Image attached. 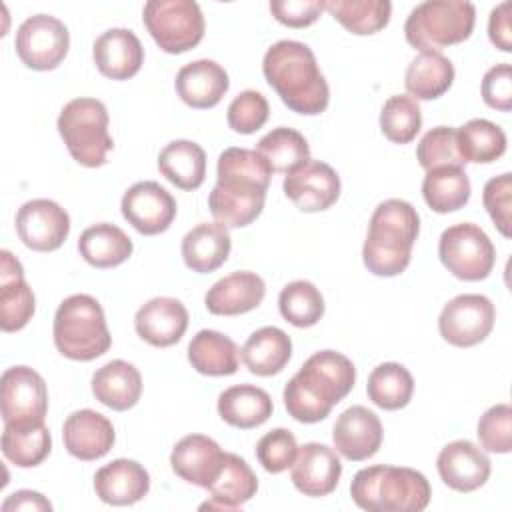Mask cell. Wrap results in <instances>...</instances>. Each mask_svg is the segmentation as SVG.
<instances>
[{
    "instance_id": "obj_28",
    "label": "cell",
    "mask_w": 512,
    "mask_h": 512,
    "mask_svg": "<svg viewBox=\"0 0 512 512\" xmlns=\"http://www.w3.org/2000/svg\"><path fill=\"white\" fill-rule=\"evenodd\" d=\"M210 500L202 508L218 510H238L242 508L258 490V478L244 458L232 452H224L222 468L214 482L206 488Z\"/></svg>"
},
{
    "instance_id": "obj_7",
    "label": "cell",
    "mask_w": 512,
    "mask_h": 512,
    "mask_svg": "<svg viewBox=\"0 0 512 512\" xmlns=\"http://www.w3.org/2000/svg\"><path fill=\"white\" fill-rule=\"evenodd\" d=\"M476 8L462 0H428L412 8L404 22L406 42L422 52H440L444 46L470 38Z\"/></svg>"
},
{
    "instance_id": "obj_11",
    "label": "cell",
    "mask_w": 512,
    "mask_h": 512,
    "mask_svg": "<svg viewBox=\"0 0 512 512\" xmlns=\"http://www.w3.org/2000/svg\"><path fill=\"white\" fill-rule=\"evenodd\" d=\"M0 410L8 426L42 424L48 412V390L44 378L28 366L4 370L0 380Z\"/></svg>"
},
{
    "instance_id": "obj_1",
    "label": "cell",
    "mask_w": 512,
    "mask_h": 512,
    "mask_svg": "<svg viewBox=\"0 0 512 512\" xmlns=\"http://www.w3.org/2000/svg\"><path fill=\"white\" fill-rule=\"evenodd\" d=\"M272 170L266 160L248 148H226L218 156L216 186L208 196V208L226 228L252 224L264 208Z\"/></svg>"
},
{
    "instance_id": "obj_2",
    "label": "cell",
    "mask_w": 512,
    "mask_h": 512,
    "mask_svg": "<svg viewBox=\"0 0 512 512\" xmlns=\"http://www.w3.org/2000/svg\"><path fill=\"white\" fill-rule=\"evenodd\" d=\"M356 382L352 360L336 350L314 352L284 388L288 414L304 424L324 420Z\"/></svg>"
},
{
    "instance_id": "obj_9",
    "label": "cell",
    "mask_w": 512,
    "mask_h": 512,
    "mask_svg": "<svg viewBox=\"0 0 512 512\" xmlns=\"http://www.w3.org/2000/svg\"><path fill=\"white\" fill-rule=\"evenodd\" d=\"M142 20L152 40L168 54H182L204 38V14L192 0H150Z\"/></svg>"
},
{
    "instance_id": "obj_49",
    "label": "cell",
    "mask_w": 512,
    "mask_h": 512,
    "mask_svg": "<svg viewBox=\"0 0 512 512\" xmlns=\"http://www.w3.org/2000/svg\"><path fill=\"white\" fill-rule=\"evenodd\" d=\"M482 202L502 236H510V206H512V174L504 172L486 182Z\"/></svg>"
},
{
    "instance_id": "obj_24",
    "label": "cell",
    "mask_w": 512,
    "mask_h": 512,
    "mask_svg": "<svg viewBox=\"0 0 512 512\" xmlns=\"http://www.w3.org/2000/svg\"><path fill=\"white\" fill-rule=\"evenodd\" d=\"M34 292L24 280L22 264L8 252H0V328L4 332L22 330L34 316Z\"/></svg>"
},
{
    "instance_id": "obj_13",
    "label": "cell",
    "mask_w": 512,
    "mask_h": 512,
    "mask_svg": "<svg viewBox=\"0 0 512 512\" xmlns=\"http://www.w3.org/2000/svg\"><path fill=\"white\" fill-rule=\"evenodd\" d=\"M496 310L482 294H460L452 298L438 316L440 336L456 346L470 348L488 338L494 328Z\"/></svg>"
},
{
    "instance_id": "obj_42",
    "label": "cell",
    "mask_w": 512,
    "mask_h": 512,
    "mask_svg": "<svg viewBox=\"0 0 512 512\" xmlns=\"http://www.w3.org/2000/svg\"><path fill=\"white\" fill-rule=\"evenodd\" d=\"M334 20L358 36L376 34L390 22L392 4L388 0H328L324 2Z\"/></svg>"
},
{
    "instance_id": "obj_43",
    "label": "cell",
    "mask_w": 512,
    "mask_h": 512,
    "mask_svg": "<svg viewBox=\"0 0 512 512\" xmlns=\"http://www.w3.org/2000/svg\"><path fill=\"white\" fill-rule=\"evenodd\" d=\"M278 308L286 322L296 328H310L324 316V298L308 280L286 284L278 296Z\"/></svg>"
},
{
    "instance_id": "obj_41",
    "label": "cell",
    "mask_w": 512,
    "mask_h": 512,
    "mask_svg": "<svg viewBox=\"0 0 512 512\" xmlns=\"http://www.w3.org/2000/svg\"><path fill=\"white\" fill-rule=\"evenodd\" d=\"M414 378L410 370L398 362L376 366L366 384L368 398L382 410H400L412 400Z\"/></svg>"
},
{
    "instance_id": "obj_52",
    "label": "cell",
    "mask_w": 512,
    "mask_h": 512,
    "mask_svg": "<svg viewBox=\"0 0 512 512\" xmlns=\"http://www.w3.org/2000/svg\"><path fill=\"white\" fill-rule=\"evenodd\" d=\"M510 2L498 4L488 18V36L490 42L502 50V52H512V28H510Z\"/></svg>"
},
{
    "instance_id": "obj_5",
    "label": "cell",
    "mask_w": 512,
    "mask_h": 512,
    "mask_svg": "<svg viewBox=\"0 0 512 512\" xmlns=\"http://www.w3.org/2000/svg\"><path fill=\"white\" fill-rule=\"evenodd\" d=\"M350 496L368 512H420L428 506L432 488L418 470L374 464L354 474Z\"/></svg>"
},
{
    "instance_id": "obj_4",
    "label": "cell",
    "mask_w": 512,
    "mask_h": 512,
    "mask_svg": "<svg viewBox=\"0 0 512 512\" xmlns=\"http://www.w3.org/2000/svg\"><path fill=\"white\" fill-rule=\"evenodd\" d=\"M418 232L420 216L410 202L398 198L380 202L372 212L362 248L368 272L384 278L402 274L410 264Z\"/></svg>"
},
{
    "instance_id": "obj_32",
    "label": "cell",
    "mask_w": 512,
    "mask_h": 512,
    "mask_svg": "<svg viewBox=\"0 0 512 512\" xmlns=\"http://www.w3.org/2000/svg\"><path fill=\"white\" fill-rule=\"evenodd\" d=\"M272 398L254 384H236L218 396L220 418L240 430L262 426L272 416Z\"/></svg>"
},
{
    "instance_id": "obj_17",
    "label": "cell",
    "mask_w": 512,
    "mask_h": 512,
    "mask_svg": "<svg viewBox=\"0 0 512 512\" xmlns=\"http://www.w3.org/2000/svg\"><path fill=\"white\" fill-rule=\"evenodd\" d=\"M290 468L292 484L298 492L310 498L332 494L342 476L338 452L320 442H308L300 446Z\"/></svg>"
},
{
    "instance_id": "obj_6",
    "label": "cell",
    "mask_w": 512,
    "mask_h": 512,
    "mask_svg": "<svg viewBox=\"0 0 512 512\" xmlns=\"http://www.w3.org/2000/svg\"><path fill=\"white\" fill-rule=\"evenodd\" d=\"M52 336L58 352L76 362H90L112 346L104 310L90 294H72L60 302Z\"/></svg>"
},
{
    "instance_id": "obj_20",
    "label": "cell",
    "mask_w": 512,
    "mask_h": 512,
    "mask_svg": "<svg viewBox=\"0 0 512 512\" xmlns=\"http://www.w3.org/2000/svg\"><path fill=\"white\" fill-rule=\"evenodd\" d=\"M62 438L70 456L82 462H92L110 452L116 440V432L104 414L84 408L72 412L64 420Z\"/></svg>"
},
{
    "instance_id": "obj_22",
    "label": "cell",
    "mask_w": 512,
    "mask_h": 512,
    "mask_svg": "<svg viewBox=\"0 0 512 512\" xmlns=\"http://www.w3.org/2000/svg\"><path fill=\"white\" fill-rule=\"evenodd\" d=\"M136 334L156 348H166L184 336L188 328L186 306L170 296H158L148 300L134 316Z\"/></svg>"
},
{
    "instance_id": "obj_26",
    "label": "cell",
    "mask_w": 512,
    "mask_h": 512,
    "mask_svg": "<svg viewBox=\"0 0 512 512\" xmlns=\"http://www.w3.org/2000/svg\"><path fill=\"white\" fill-rule=\"evenodd\" d=\"M94 490L104 504L130 506L148 494L150 474L136 460L118 458L96 470Z\"/></svg>"
},
{
    "instance_id": "obj_36",
    "label": "cell",
    "mask_w": 512,
    "mask_h": 512,
    "mask_svg": "<svg viewBox=\"0 0 512 512\" xmlns=\"http://www.w3.org/2000/svg\"><path fill=\"white\" fill-rule=\"evenodd\" d=\"M454 66L442 52H422L406 68L404 84L414 100H436L450 90Z\"/></svg>"
},
{
    "instance_id": "obj_27",
    "label": "cell",
    "mask_w": 512,
    "mask_h": 512,
    "mask_svg": "<svg viewBox=\"0 0 512 512\" xmlns=\"http://www.w3.org/2000/svg\"><path fill=\"white\" fill-rule=\"evenodd\" d=\"M228 72L214 60L188 62L176 74V92L184 104L196 110L214 108L228 92Z\"/></svg>"
},
{
    "instance_id": "obj_34",
    "label": "cell",
    "mask_w": 512,
    "mask_h": 512,
    "mask_svg": "<svg viewBox=\"0 0 512 512\" xmlns=\"http://www.w3.org/2000/svg\"><path fill=\"white\" fill-rule=\"evenodd\" d=\"M132 250L134 246L128 234L110 222L88 226L78 238L80 256L100 270L120 266L132 256Z\"/></svg>"
},
{
    "instance_id": "obj_51",
    "label": "cell",
    "mask_w": 512,
    "mask_h": 512,
    "mask_svg": "<svg viewBox=\"0 0 512 512\" xmlns=\"http://www.w3.org/2000/svg\"><path fill=\"white\" fill-rule=\"evenodd\" d=\"M324 10L318 0H274L270 2L272 16L288 28H306L314 24Z\"/></svg>"
},
{
    "instance_id": "obj_15",
    "label": "cell",
    "mask_w": 512,
    "mask_h": 512,
    "mask_svg": "<svg viewBox=\"0 0 512 512\" xmlns=\"http://www.w3.org/2000/svg\"><path fill=\"white\" fill-rule=\"evenodd\" d=\"M120 210L134 230L144 236H156L170 228L178 206L164 186L154 180H144L124 192Z\"/></svg>"
},
{
    "instance_id": "obj_10",
    "label": "cell",
    "mask_w": 512,
    "mask_h": 512,
    "mask_svg": "<svg viewBox=\"0 0 512 512\" xmlns=\"http://www.w3.org/2000/svg\"><path fill=\"white\" fill-rule=\"evenodd\" d=\"M438 256L448 272L466 282L488 278L496 262L492 240L472 222L446 228L438 242Z\"/></svg>"
},
{
    "instance_id": "obj_37",
    "label": "cell",
    "mask_w": 512,
    "mask_h": 512,
    "mask_svg": "<svg viewBox=\"0 0 512 512\" xmlns=\"http://www.w3.org/2000/svg\"><path fill=\"white\" fill-rule=\"evenodd\" d=\"M422 196L428 208L438 214L456 212L470 200V178L462 166H438L426 170Z\"/></svg>"
},
{
    "instance_id": "obj_3",
    "label": "cell",
    "mask_w": 512,
    "mask_h": 512,
    "mask_svg": "<svg viewBox=\"0 0 512 512\" xmlns=\"http://www.w3.org/2000/svg\"><path fill=\"white\" fill-rule=\"evenodd\" d=\"M262 72L292 112L316 116L328 108V82L318 68L314 52L306 44L296 40L272 44L264 54Z\"/></svg>"
},
{
    "instance_id": "obj_23",
    "label": "cell",
    "mask_w": 512,
    "mask_h": 512,
    "mask_svg": "<svg viewBox=\"0 0 512 512\" xmlns=\"http://www.w3.org/2000/svg\"><path fill=\"white\" fill-rule=\"evenodd\" d=\"M224 452L216 440L204 434H188L176 442L170 454V466L184 482L208 488L222 468Z\"/></svg>"
},
{
    "instance_id": "obj_38",
    "label": "cell",
    "mask_w": 512,
    "mask_h": 512,
    "mask_svg": "<svg viewBox=\"0 0 512 512\" xmlns=\"http://www.w3.org/2000/svg\"><path fill=\"white\" fill-rule=\"evenodd\" d=\"M456 142L464 162L490 164L506 152L504 130L486 118H472L456 128Z\"/></svg>"
},
{
    "instance_id": "obj_18",
    "label": "cell",
    "mask_w": 512,
    "mask_h": 512,
    "mask_svg": "<svg viewBox=\"0 0 512 512\" xmlns=\"http://www.w3.org/2000/svg\"><path fill=\"white\" fill-rule=\"evenodd\" d=\"M382 438V422L366 406H350L336 418L332 428L336 452L352 462L372 458L380 450Z\"/></svg>"
},
{
    "instance_id": "obj_16",
    "label": "cell",
    "mask_w": 512,
    "mask_h": 512,
    "mask_svg": "<svg viewBox=\"0 0 512 512\" xmlns=\"http://www.w3.org/2000/svg\"><path fill=\"white\" fill-rule=\"evenodd\" d=\"M284 194L302 212L328 210L340 196V176L320 160H308L284 178Z\"/></svg>"
},
{
    "instance_id": "obj_50",
    "label": "cell",
    "mask_w": 512,
    "mask_h": 512,
    "mask_svg": "<svg viewBox=\"0 0 512 512\" xmlns=\"http://www.w3.org/2000/svg\"><path fill=\"white\" fill-rule=\"evenodd\" d=\"M482 100L486 106L510 112L512 110V68L508 62L492 66L482 78Z\"/></svg>"
},
{
    "instance_id": "obj_47",
    "label": "cell",
    "mask_w": 512,
    "mask_h": 512,
    "mask_svg": "<svg viewBox=\"0 0 512 512\" xmlns=\"http://www.w3.org/2000/svg\"><path fill=\"white\" fill-rule=\"evenodd\" d=\"M296 452V438L286 428H274L266 432L256 444V458L270 474H280L288 470L296 458Z\"/></svg>"
},
{
    "instance_id": "obj_39",
    "label": "cell",
    "mask_w": 512,
    "mask_h": 512,
    "mask_svg": "<svg viewBox=\"0 0 512 512\" xmlns=\"http://www.w3.org/2000/svg\"><path fill=\"white\" fill-rule=\"evenodd\" d=\"M256 152L266 160L272 174H290L310 160L306 138L298 130L286 126H278L262 136L256 144Z\"/></svg>"
},
{
    "instance_id": "obj_30",
    "label": "cell",
    "mask_w": 512,
    "mask_h": 512,
    "mask_svg": "<svg viewBox=\"0 0 512 512\" xmlns=\"http://www.w3.org/2000/svg\"><path fill=\"white\" fill-rule=\"evenodd\" d=\"M92 394L100 404L116 412H124L140 400L142 376L134 364L126 360H112L94 372Z\"/></svg>"
},
{
    "instance_id": "obj_35",
    "label": "cell",
    "mask_w": 512,
    "mask_h": 512,
    "mask_svg": "<svg viewBox=\"0 0 512 512\" xmlns=\"http://www.w3.org/2000/svg\"><path fill=\"white\" fill-rule=\"evenodd\" d=\"M188 362L204 376H230L238 370L236 342L216 330H200L188 344Z\"/></svg>"
},
{
    "instance_id": "obj_40",
    "label": "cell",
    "mask_w": 512,
    "mask_h": 512,
    "mask_svg": "<svg viewBox=\"0 0 512 512\" xmlns=\"http://www.w3.org/2000/svg\"><path fill=\"white\" fill-rule=\"evenodd\" d=\"M52 450L50 430L42 424L8 426L2 432V454L18 468H34L42 464Z\"/></svg>"
},
{
    "instance_id": "obj_12",
    "label": "cell",
    "mask_w": 512,
    "mask_h": 512,
    "mask_svg": "<svg viewBox=\"0 0 512 512\" xmlns=\"http://www.w3.org/2000/svg\"><path fill=\"white\" fill-rule=\"evenodd\" d=\"M14 46L24 66L46 72L58 68L66 58L70 34L62 20L50 14H34L20 24Z\"/></svg>"
},
{
    "instance_id": "obj_48",
    "label": "cell",
    "mask_w": 512,
    "mask_h": 512,
    "mask_svg": "<svg viewBox=\"0 0 512 512\" xmlns=\"http://www.w3.org/2000/svg\"><path fill=\"white\" fill-rule=\"evenodd\" d=\"M270 114L268 100L256 90L240 92L228 106V126L238 134L260 130Z\"/></svg>"
},
{
    "instance_id": "obj_33",
    "label": "cell",
    "mask_w": 512,
    "mask_h": 512,
    "mask_svg": "<svg viewBox=\"0 0 512 512\" xmlns=\"http://www.w3.org/2000/svg\"><path fill=\"white\" fill-rule=\"evenodd\" d=\"M160 174L180 190H196L206 178V152L192 140H172L158 154Z\"/></svg>"
},
{
    "instance_id": "obj_29",
    "label": "cell",
    "mask_w": 512,
    "mask_h": 512,
    "mask_svg": "<svg viewBox=\"0 0 512 512\" xmlns=\"http://www.w3.org/2000/svg\"><path fill=\"white\" fill-rule=\"evenodd\" d=\"M230 232L220 222H200L182 238L184 264L198 274L218 270L230 256Z\"/></svg>"
},
{
    "instance_id": "obj_19",
    "label": "cell",
    "mask_w": 512,
    "mask_h": 512,
    "mask_svg": "<svg viewBox=\"0 0 512 512\" xmlns=\"http://www.w3.org/2000/svg\"><path fill=\"white\" fill-rule=\"evenodd\" d=\"M436 468L442 482L456 492H474L490 478V460L482 448L470 440H454L446 444L438 458Z\"/></svg>"
},
{
    "instance_id": "obj_8",
    "label": "cell",
    "mask_w": 512,
    "mask_h": 512,
    "mask_svg": "<svg viewBox=\"0 0 512 512\" xmlns=\"http://www.w3.org/2000/svg\"><path fill=\"white\" fill-rule=\"evenodd\" d=\"M108 110L96 98H74L58 116V132L70 156L86 168L106 164L114 140L108 132Z\"/></svg>"
},
{
    "instance_id": "obj_46",
    "label": "cell",
    "mask_w": 512,
    "mask_h": 512,
    "mask_svg": "<svg viewBox=\"0 0 512 512\" xmlns=\"http://www.w3.org/2000/svg\"><path fill=\"white\" fill-rule=\"evenodd\" d=\"M476 434L486 452L508 454L512 450V408L508 404L488 408L478 420Z\"/></svg>"
},
{
    "instance_id": "obj_25",
    "label": "cell",
    "mask_w": 512,
    "mask_h": 512,
    "mask_svg": "<svg viewBox=\"0 0 512 512\" xmlns=\"http://www.w3.org/2000/svg\"><path fill=\"white\" fill-rule=\"evenodd\" d=\"M266 294L264 280L250 270H238L220 278L204 296V306L216 316H238L260 306Z\"/></svg>"
},
{
    "instance_id": "obj_14",
    "label": "cell",
    "mask_w": 512,
    "mask_h": 512,
    "mask_svg": "<svg viewBox=\"0 0 512 512\" xmlns=\"http://www.w3.org/2000/svg\"><path fill=\"white\" fill-rule=\"evenodd\" d=\"M16 232L26 248L52 252L66 242L70 234V216L54 200L34 198L18 208Z\"/></svg>"
},
{
    "instance_id": "obj_31",
    "label": "cell",
    "mask_w": 512,
    "mask_h": 512,
    "mask_svg": "<svg viewBox=\"0 0 512 512\" xmlns=\"http://www.w3.org/2000/svg\"><path fill=\"white\" fill-rule=\"evenodd\" d=\"M292 356L290 336L276 328L264 326L248 336L240 350L244 366L256 376H274L286 368Z\"/></svg>"
},
{
    "instance_id": "obj_44",
    "label": "cell",
    "mask_w": 512,
    "mask_h": 512,
    "mask_svg": "<svg viewBox=\"0 0 512 512\" xmlns=\"http://www.w3.org/2000/svg\"><path fill=\"white\" fill-rule=\"evenodd\" d=\"M422 128L418 102L408 94L390 96L380 112V130L394 144H408Z\"/></svg>"
},
{
    "instance_id": "obj_45",
    "label": "cell",
    "mask_w": 512,
    "mask_h": 512,
    "mask_svg": "<svg viewBox=\"0 0 512 512\" xmlns=\"http://www.w3.org/2000/svg\"><path fill=\"white\" fill-rule=\"evenodd\" d=\"M416 158L424 170H432L438 166H466L458 152L456 128L452 126H436L428 130L418 142Z\"/></svg>"
},
{
    "instance_id": "obj_53",
    "label": "cell",
    "mask_w": 512,
    "mask_h": 512,
    "mask_svg": "<svg viewBox=\"0 0 512 512\" xmlns=\"http://www.w3.org/2000/svg\"><path fill=\"white\" fill-rule=\"evenodd\" d=\"M16 510H34V512H50L52 504L34 490H18L14 494H10L4 502H2V512H16Z\"/></svg>"
},
{
    "instance_id": "obj_21",
    "label": "cell",
    "mask_w": 512,
    "mask_h": 512,
    "mask_svg": "<svg viewBox=\"0 0 512 512\" xmlns=\"http://www.w3.org/2000/svg\"><path fill=\"white\" fill-rule=\"evenodd\" d=\"M92 58L102 76L110 80H128L140 72L144 64V48L132 30L110 28L94 40Z\"/></svg>"
}]
</instances>
